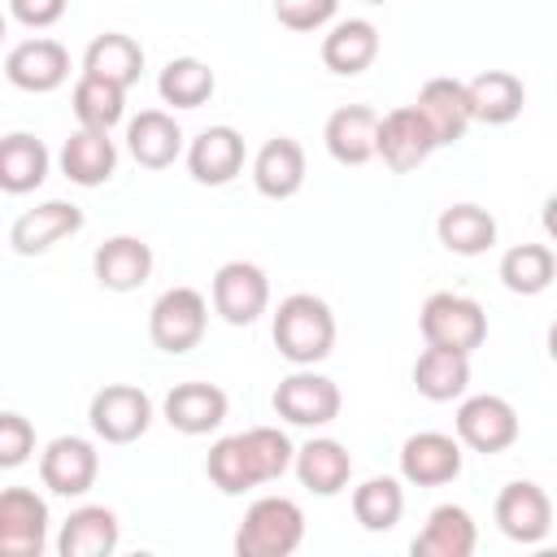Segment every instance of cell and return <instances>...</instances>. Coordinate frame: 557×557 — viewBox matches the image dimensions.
<instances>
[{
	"mask_svg": "<svg viewBox=\"0 0 557 557\" xmlns=\"http://www.w3.org/2000/svg\"><path fill=\"white\" fill-rule=\"evenodd\" d=\"M292 453L296 444L287 440V431L278 426H248L239 435H222L209 457H205V474L222 496H244L261 483H274L292 470Z\"/></svg>",
	"mask_w": 557,
	"mask_h": 557,
	"instance_id": "6da1fadb",
	"label": "cell"
},
{
	"mask_svg": "<svg viewBox=\"0 0 557 557\" xmlns=\"http://www.w3.org/2000/svg\"><path fill=\"white\" fill-rule=\"evenodd\" d=\"M270 335H274L278 357H287L292 366H318L335 348V313L322 296L292 292V296L278 300Z\"/></svg>",
	"mask_w": 557,
	"mask_h": 557,
	"instance_id": "7a4b0ae2",
	"label": "cell"
},
{
	"mask_svg": "<svg viewBox=\"0 0 557 557\" xmlns=\"http://www.w3.org/2000/svg\"><path fill=\"white\" fill-rule=\"evenodd\" d=\"M305 544V509L292 496H261L235 527L239 557H292Z\"/></svg>",
	"mask_w": 557,
	"mask_h": 557,
	"instance_id": "3957f363",
	"label": "cell"
},
{
	"mask_svg": "<svg viewBox=\"0 0 557 557\" xmlns=\"http://www.w3.org/2000/svg\"><path fill=\"white\" fill-rule=\"evenodd\" d=\"M418 331L426 344L435 348H453V352H474L483 348L487 339V313L474 296H461V292H431L422 300V313H418Z\"/></svg>",
	"mask_w": 557,
	"mask_h": 557,
	"instance_id": "277c9868",
	"label": "cell"
},
{
	"mask_svg": "<svg viewBox=\"0 0 557 557\" xmlns=\"http://www.w3.org/2000/svg\"><path fill=\"white\" fill-rule=\"evenodd\" d=\"M205 326H209V300L196 287H165L148 309V339L170 357L191 352L205 339Z\"/></svg>",
	"mask_w": 557,
	"mask_h": 557,
	"instance_id": "5b68a950",
	"label": "cell"
},
{
	"mask_svg": "<svg viewBox=\"0 0 557 557\" xmlns=\"http://www.w3.org/2000/svg\"><path fill=\"white\" fill-rule=\"evenodd\" d=\"M270 405H274V413H278L283 422H292V426H309V431H313V426H326V422L339 418L344 396H339L335 379L318 374L313 366H296L287 379H278Z\"/></svg>",
	"mask_w": 557,
	"mask_h": 557,
	"instance_id": "8992f818",
	"label": "cell"
},
{
	"mask_svg": "<svg viewBox=\"0 0 557 557\" xmlns=\"http://www.w3.org/2000/svg\"><path fill=\"white\" fill-rule=\"evenodd\" d=\"M209 300H213V313L222 322L252 326L270 309V278L257 261H226V265L213 270Z\"/></svg>",
	"mask_w": 557,
	"mask_h": 557,
	"instance_id": "52a82bcc",
	"label": "cell"
},
{
	"mask_svg": "<svg viewBox=\"0 0 557 557\" xmlns=\"http://www.w3.org/2000/svg\"><path fill=\"white\" fill-rule=\"evenodd\" d=\"M453 426H457V444H466L470 453H483V457L505 453V448L518 440V431H522V426H518V409H513L505 396H496V392L466 396V400L457 405Z\"/></svg>",
	"mask_w": 557,
	"mask_h": 557,
	"instance_id": "ba28073f",
	"label": "cell"
},
{
	"mask_svg": "<svg viewBox=\"0 0 557 557\" xmlns=\"http://www.w3.org/2000/svg\"><path fill=\"white\" fill-rule=\"evenodd\" d=\"M87 422H91L96 440H104V444H135L152 426V400L135 383H109L91 396Z\"/></svg>",
	"mask_w": 557,
	"mask_h": 557,
	"instance_id": "9c48e42d",
	"label": "cell"
},
{
	"mask_svg": "<svg viewBox=\"0 0 557 557\" xmlns=\"http://www.w3.org/2000/svg\"><path fill=\"white\" fill-rule=\"evenodd\" d=\"M48 548V500L35 487H0V557H39Z\"/></svg>",
	"mask_w": 557,
	"mask_h": 557,
	"instance_id": "30bf717a",
	"label": "cell"
},
{
	"mask_svg": "<svg viewBox=\"0 0 557 557\" xmlns=\"http://www.w3.org/2000/svg\"><path fill=\"white\" fill-rule=\"evenodd\" d=\"M100 474V453L83 435H57L39 453V479L52 496H87Z\"/></svg>",
	"mask_w": 557,
	"mask_h": 557,
	"instance_id": "8fae6325",
	"label": "cell"
},
{
	"mask_svg": "<svg viewBox=\"0 0 557 557\" xmlns=\"http://www.w3.org/2000/svg\"><path fill=\"white\" fill-rule=\"evenodd\" d=\"M496 527L513 544H544L553 531V500L540 483L513 479L496 496Z\"/></svg>",
	"mask_w": 557,
	"mask_h": 557,
	"instance_id": "7c38bea8",
	"label": "cell"
},
{
	"mask_svg": "<svg viewBox=\"0 0 557 557\" xmlns=\"http://www.w3.org/2000/svg\"><path fill=\"white\" fill-rule=\"evenodd\" d=\"M431 152H435V139H431V131H426V122H422V113L413 104H400V109L379 117V126H374V157H383L387 170L409 174Z\"/></svg>",
	"mask_w": 557,
	"mask_h": 557,
	"instance_id": "4fadbf2b",
	"label": "cell"
},
{
	"mask_svg": "<svg viewBox=\"0 0 557 557\" xmlns=\"http://www.w3.org/2000/svg\"><path fill=\"white\" fill-rule=\"evenodd\" d=\"M4 78L17 87V91H30V96H48L57 91L65 78H70V52L57 44V39H22L9 48L4 57Z\"/></svg>",
	"mask_w": 557,
	"mask_h": 557,
	"instance_id": "5bb4252c",
	"label": "cell"
},
{
	"mask_svg": "<svg viewBox=\"0 0 557 557\" xmlns=\"http://www.w3.org/2000/svg\"><path fill=\"white\" fill-rule=\"evenodd\" d=\"M461 474V444L444 431H418L400 444V479L413 487H444Z\"/></svg>",
	"mask_w": 557,
	"mask_h": 557,
	"instance_id": "9a60e30c",
	"label": "cell"
},
{
	"mask_svg": "<svg viewBox=\"0 0 557 557\" xmlns=\"http://www.w3.org/2000/svg\"><path fill=\"white\" fill-rule=\"evenodd\" d=\"M83 222H87V218H83L78 205H70V200H44V205L17 213V222L9 226V244H13V252H22V257H39V252L57 248L61 239L78 235Z\"/></svg>",
	"mask_w": 557,
	"mask_h": 557,
	"instance_id": "2e32d148",
	"label": "cell"
},
{
	"mask_svg": "<svg viewBox=\"0 0 557 557\" xmlns=\"http://www.w3.org/2000/svg\"><path fill=\"white\" fill-rule=\"evenodd\" d=\"M244 170V135L235 126H205L187 144V174L200 187H226Z\"/></svg>",
	"mask_w": 557,
	"mask_h": 557,
	"instance_id": "e0dca14e",
	"label": "cell"
},
{
	"mask_svg": "<svg viewBox=\"0 0 557 557\" xmlns=\"http://www.w3.org/2000/svg\"><path fill=\"white\" fill-rule=\"evenodd\" d=\"M226 409H231V400L213 383H174L165 392V400H161L165 422L174 431H183V435H209V431H218L226 422Z\"/></svg>",
	"mask_w": 557,
	"mask_h": 557,
	"instance_id": "ac0fdd59",
	"label": "cell"
},
{
	"mask_svg": "<svg viewBox=\"0 0 557 557\" xmlns=\"http://www.w3.org/2000/svg\"><path fill=\"white\" fill-rule=\"evenodd\" d=\"M413 109L422 113L435 148H448V144H457L470 131V104H466V83L461 78H431V83H422Z\"/></svg>",
	"mask_w": 557,
	"mask_h": 557,
	"instance_id": "d6986e66",
	"label": "cell"
},
{
	"mask_svg": "<svg viewBox=\"0 0 557 557\" xmlns=\"http://www.w3.org/2000/svg\"><path fill=\"white\" fill-rule=\"evenodd\" d=\"M122 544V522L109 505H78L61 531H57V553L61 557H109Z\"/></svg>",
	"mask_w": 557,
	"mask_h": 557,
	"instance_id": "ffe728a7",
	"label": "cell"
},
{
	"mask_svg": "<svg viewBox=\"0 0 557 557\" xmlns=\"http://www.w3.org/2000/svg\"><path fill=\"white\" fill-rule=\"evenodd\" d=\"M57 165H61V174H65L74 187H100V183H109L113 170H117V144L109 139V131L78 126V131L61 144Z\"/></svg>",
	"mask_w": 557,
	"mask_h": 557,
	"instance_id": "44dd1931",
	"label": "cell"
},
{
	"mask_svg": "<svg viewBox=\"0 0 557 557\" xmlns=\"http://www.w3.org/2000/svg\"><path fill=\"white\" fill-rule=\"evenodd\" d=\"M252 187L265 200H292L305 187V148L292 135H274L252 157Z\"/></svg>",
	"mask_w": 557,
	"mask_h": 557,
	"instance_id": "7402d4cb",
	"label": "cell"
},
{
	"mask_svg": "<svg viewBox=\"0 0 557 557\" xmlns=\"http://www.w3.org/2000/svg\"><path fill=\"white\" fill-rule=\"evenodd\" d=\"M379 57V26L366 17H339L322 35V65L339 78H357Z\"/></svg>",
	"mask_w": 557,
	"mask_h": 557,
	"instance_id": "603a6c76",
	"label": "cell"
},
{
	"mask_svg": "<svg viewBox=\"0 0 557 557\" xmlns=\"http://www.w3.org/2000/svg\"><path fill=\"white\" fill-rule=\"evenodd\" d=\"M91 274H96V283L104 292H135L152 274V248L139 235H113V239H104L96 248Z\"/></svg>",
	"mask_w": 557,
	"mask_h": 557,
	"instance_id": "cb8c5ba5",
	"label": "cell"
},
{
	"mask_svg": "<svg viewBox=\"0 0 557 557\" xmlns=\"http://www.w3.org/2000/svg\"><path fill=\"white\" fill-rule=\"evenodd\" d=\"M292 470H296L300 487H309L313 496H339L352 479V457L339 440L318 435L292 453Z\"/></svg>",
	"mask_w": 557,
	"mask_h": 557,
	"instance_id": "d4e9b609",
	"label": "cell"
},
{
	"mask_svg": "<svg viewBox=\"0 0 557 557\" xmlns=\"http://www.w3.org/2000/svg\"><path fill=\"white\" fill-rule=\"evenodd\" d=\"M466 104H470V122H483V126H505L522 113L527 104V87L518 74L509 70H483L466 83Z\"/></svg>",
	"mask_w": 557,
	"mask_h": 557,
	"instance_id": "484cf974",
	"label": "cell"
},
{
	"mask_svg": "<svg viewBox=\"0 0 557 557\" xmlns=\"http://www.w3.org/2000/svg\"><path fill=\"white\" fill-rule=\"evenodd\" d=\"M474 544H479V527H474L470 509L435 505L409 548H413V557H470Z\"/></svg>",
	"mask_w": 557,
	"mask_h": 557,
	"instance_id": "4316f807",
	"label": "cell"
},
{
	"mask_svg": "<svg viewBox=\"0 0 557 557\" xmlns=\"http://www.w3.org/2000/svg\"><path fill=\"white\" fill-rule=\"evenodd\" d=\"M48 170H52V152L39 135H30V131L0 135V191L26 196L48 178Z\"/></svg>",
	"mask_w": 557,
	"mask_h": 557,
	"instance_id": "83f0119b",
	"label": "cell"
},
{
	"mask_svg": "<svg viewBox=\"0 0 557 557\" xmlns=\"http://www.w3.org/2000/svg\"><path fill=\"white\" fill-rule=\"evenodd\" d=\"M126 148L144 170H165L183 152V126L165 109H144L126 122Z\"/></svg>",
	"mask_w": 557,
	"mask_h": 557,
	"instance_id": "f1b7e54d",
	"label": "cell"
},
{
	"mask_svg": "<svg viewBox=\"0 0 557 557\" xmlns=\"http://www.w3.org/2000/svg\"><path fill=\"white\" fill-rule=\"evenodd\" d=\"M374 126H379V113L370 104H344L326 117L322 126V144L326 152L339 161V165H366L374 157Z\"/></svg>",
	"mask_w": 557,
	"mask_h": 557,
	"instance_id": "f546056e",
	"label": "cell"
},
{
	"mask_svg": "<svg viewBox=\"0 0 557 557\" xmlns=\"http://www.w3.org/2000/svg\"><path fill=\"white\" fill-rule=\"evenodd\" d=\"M83 74H91V78H104V83H113V87H135L139 83V74H144V48L131 39V35H122V30H104V35H96L91 44H87V52H83Z\"/></svg>",
	"mask_w": 557,
	"mask_h": 557,
	"instance_id": "4dcf8cb0",
	"label": "cell"
},
{
	"mask_svg": "<svg viewBox=\"0 0 557 557\" xmlns=\"http://www.w3.org/2000/svg\"><path fill=\"white\" fill-rule=\"evenodd\" d=\"M435 235L448 252L457 257H483L492 244H496V218L483 209V205H448L440 218H435Z\"/></svg>",
	"mask_w": 557,
	"mask_h": 557,
	"instance_id": "1f68e13d",
	"label": "cell"
},
{
	"mask_svg": "<svg viewBox=\"0 0 557 557\" xmlns=\"http://www.w3.org/2000/svg\"><path fill=\"white\" fill-rule=\"evenodd\" d=\"M413 387L426 400H435V405L466 396V387H470V357L466 352H453V348L426 344L422 357L413 361Z\"/></svg>",
	"mask_w": 557,
	"mask_h": 557,
	"instance_id": "d6a6232c",
	"label": "cell"
},
{
	"mask_svg": "<svg viewBox=\"0 0 557 557\" xmlns=\"http://www.w3.org/2000/svg\"><path fill=\"white\" fill-rule=\"evenodd\" d=\"M496 274L505 283V292H513V296H540L557 278V257H553L548 244H513L500 257V270Z\"/></svg>",
	"mask_w": 557,
	"mask_h": 557,
	"instance_id": "836d02e7",
	"label": "cell"
},
{
	"mask_svg": "<svg viewBox=\"0 0 557 557\" xmlns=\"http://www.w3.org/2000/svg\"><path fill=\"white\" fill-rule=\"evenodd\" d=\"M218 87V74L209 70V61L200 57H174L165 61V70L157 74V91L165 104L174 109H200Z\"/></svg>",
	"mask_w": 557,
	"mask_h": 557,
	"instance_id": "e575fe53",
	"label": "cell"
},
{
	"mask_svg": "<svg viewBox=\"0 0 557 557\" xmlns=\"http://www.w3.org/2000/svg\"><path fill=\"white\" fill-rule=\"evenodd\" d=\"M405 513V487L392 474H374L352 487V518L366 531H392Z\"/></svg>",
	"mask_w": 557,
	"mask_h": 557,
	"instance_id": "d590c367",
	"label": "cell"
},
{
	"mask_svg": "<svg viewBox=\"0 0 557 557\" xmlns=\"http://www.w3.org/2000/svg\"><path fill=\"white\" fill-rule=\"evenodd\" d=\"M70 109L78 117V126H91V131H113L126 113V91L104 83V78H91L83 74L70 91Z\"/></svg>",
	"mask_w": 557,
	"mask_h": 557,
	"instance_id": "8d00e7d4",
	"label": "cell"
},
{
	"mask_svg": "<svg viewBox=\"0 0 557 557\" xmlns=\"http://www.w3.org/2000/svg\"><path fill=\"white\" fill-rule=\"evenodd\" d=\"M335 13H339V0H274L278 26H287L296 35H309V30L331 26Z\"/></svg>",
	"mask_w": 557,
	"mask_h": 557,
	"instance_id": "74e56055",
	"label": "cell"
},
{
	"mask_svg": "<svg viewBox=\"0 0 557 557\" xmlns=\"http://www.w3.org/2000/svg\"><path fill=\"white\" fill-rule=\"evenodd\" d=\"M30 453H35V426H30V418H22L13 409H0V470L26 466Z\"/></svg>",
	"mask_w": 557,
	"mask_h": 557,
	"instance_id": "f35d334b",
	"label": "cell"
},
{
	"mask_svg": "<svg viewBox=\"0 0 557 557\" xmlns=\"http://www.w3.org/2000/svg\"><path fill=\"white\" fill-rule=\"evenodd\" d=\"M70 0H9V13L26 26V30H48L65 17Z\"/></svg>",
	"mask_w": 557,
	"mask_h": 557,
	"instance_id": "ab89813d",
	"label": "cell"
},
{
	"mask_svg": "<svg viewBox=\"0 0 557 557\" xmlns=\"http://www.w3.org/2000/svg\"><path fill=\"white\" fill-rule=\"evenodd\" d=\"M0 39H4V13H0Z\"/></svg>",
	"mask_w": 557,
	"mask_h": 557,
	"instance_id": "60d3db41",
	"label": "cell"
},
{
	"mask_svg": "<svg viewBox=\"0 0 557 557\" xmlns=\"http://www.w3.org/2000/svg\"><path fill=\"white\" fill-rule=\"evenodd\" d=\"M366 4H383V0H366Z\"/></svg>",
	"mask_w": 557,
	"mask_h": 557,
	"instance_id": "b9f144b4",
	"label": "cell"
}]
</instances>
